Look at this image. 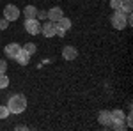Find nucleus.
<instances>
[{
    "mask_svg": "<svg viewBox=\"0 0 133 131\" xmlns=\"http://www.w3.org/2000/svg\"><path fill=\"white\" fill-rule=\"evenodd\" d=\"M7 108H9L11 113H21V112L27 110V98L23 94H14L9 98V103H7Z\"/></svg>",
    "mask_w": 133,
    "mask_h": 131,
    "instance_id": "nucleus-1",
    "label": "nucleus"
},
{
    "mask_svg": "<svg viewBox=\"0 0 133 131\" xmlns=\"http://www.w3.org/2000/svg\"><path fill=\"white\" fill-rule=\"evenodd\" d=\"M110 21H112V27L115 29V30H124V29L128 27V14H126L124 11L117 9L112 14Z\"/></svg>",
    "mask_w": 133,
    "mask_h": 131,
    "instance_id": "nucleus-2",
    "label": "nucleus"
},
{
    "mask_svg": "<svg viewBox=\"0 0 133 131\" xmlns=\"http://www.w3.org/2000/svg\"><path fill=\"white\" fill-rule=\"evenodd\" d=\"M20 9L16 7V5H12V4H9V5H5L4 7V18L7 21H16L18 18H20Z\"/></svg>",
    "mask_w": 133,
    "mask_h": 131,
    "instance_id": "nucleus-3",
    "label": "nucleus"
},
{
    "mask_svg": "<svg viewBox=\"0 0 133 131\" xmlns=\"http://www.w3.org/2000/svg\"><path fill=\"white\" fill-rule=\"evenodd\" d=\"M25 30L29 32L30 36H37L41 32V23H39V20H36V18L25 20Z\"/></svg>",
    "mask_w": 133,
    "mask_h": 131,
    "instance_id": "nucleus-4",
    "label": "nucleus"
},
{
    "mask_svg": "<svg viewBox=\"0 0 133 131\" xmlns=\"http://www.w3.org/2000/svg\"><path fill=\"white\" fill-rule=\"evenodd\" d=\"M62 57H64V60H75L78 57V51H76L75 46H64L62 48Z\"/></svg>",
    "mask_w": 133,
    "mask_h": 131,
    "instance_id": "nucleus-5",
    "label": "nucleus"
},
{
    "mask_svg": "<svg viewBox=\"0 0 133 131\" xmlns=\"http://www.w3.org/2000/svg\"><path fill=\"white\" fill-rule=\"evenodd\" d=\"M21 50V46L18 44V43H9L5 48H4V51H5V55L9 57V59H14L16 55H18V51Z\"/></svg>",
    "mask_w": 133,
    "mask_h": 131,
    "instance_id": "nucleus-6",
    "label": "nucleus"
},
{
    "mask_svg": "<svg viewBox=\"0 0 133 131\" xmlns=\"http://www.w3.org/2000/svg\"><path fill=\"white\" fill-rule=\"evenodd\" d=\"M62 16H64V12H62L61 7H51V9L46 12V18H48L50 21H53V23H55V21H59Z\"/></svg>",
    "mask_w": 133,
    "mask_h": 131,
    "instance_id": "nucleus-7",
    "label": "nucleus"
},
{
    "mask_svg": "<svg viewBox=\"0 0 133 131\" xmlns=\"http://www.w3.org/2000/svg\"><path fill=\"white\" fill-rule=\"evenodd\" d=\"M41 32H43L44 37H53L55 36V23L53 21H46L41 27Z\"/></svg>",
    "mask_w": 133,
    "mask_h": 131,
    "instance_id": "nucleus-8",
    "label": "nucleus"
},
{
    "mask_svg": "<svg viewBox=\"0 0 133 131\" xmlns=\"http://www.w3.org/2000/svg\"><path fill=\"white\" fill-rule=\"evenodd\" d=\"M98 121H99L101 126H110V122H112L110 112H108V110H101V112H99V115H98Z\"/></svg>",
    "mask_w": 133,
    "mask_h": 131,
    "instance_id": "nucleus-9",
    "label": "nucleus"
},
{
    "mask_svg": "<svg viewBox=\"0 0 133 131\" xmlns=\"http://www.w3.org/2000/svg\"><path fill=\"white\" fill-rule=\"evenodd\" d=\"M29 59H30V55L23 50V48H21V50L18 51V55L14 57V60L18 62V64H21V66H27V64H29Z\"/></svg>",
    "mask_w": 133,
    "mask_h": 131,
    "instance_id": "nucleus-10",
    "label": "nucleus"
},
{
    "mask_svg": "<svg viewBox=\"0 0 133 131\" xmlns=\"http://www.w3.org/2000/svg\"><path fill=\"white\" fill-rule=\"evenodd\" d=\"M55 27H57V29H62L64 32H68L69 29H71V20H69V18H64V16H62L59 21H55Z\"/></svg>",
    "mask_w": 133,
    "mask_h": 131,
    "instance_id": "nucleus-11",
    "label": "nucleus"
},
{
    "mask_svg": "<svg viewBox=\"0 0 133 131\" xmlns=\"http://www.w3.org/2000/svg\"><path fill=\"white\" fill-rule=\"evenodd\" d=\"M23 16H25V20L36 18V16H37V9H36L34 5H27V7L23 9Z\"/></svg>",
    "mask_w": 133,
    "mask_h": 131,
    "instance_id": "nucleus-12",
    "label": "nucleus"
},
{
    "mask_svg": "<svg viewBox=\"0 0 133 131\" xmlns=\"http://www.w3.org/2000/svg\"><path fill=\"white\" fill-rule=\"evenodd\" d=\"M110 117H112V122H121V121H124V115L123 113V110H112L110 112Z\"/></svg>",
    "mask_w": 133,
    "mask_h": 131,
    "instance_id": "nucleus-13",
    "label": "nucleus"
},
{
    "mask_svg": "<svg viewBox=\"0 0 133 131\" xmlns=\"http://www.w3.org/2000/svg\"><path fill=\"white\" fill-rule=\"evenodd\" d=\"M108 128H112V129H115V131H124L128 126L124 124V121H121V122H110V126Z\"/></svg>",
    "mask_w": 133,
    "mask_h": 131,
    "instance_id": "nucleus-14",
    "label": "nucleus"
},
{
    "mask_svg": "<svg viewBox=\"0 0 133 131\" xmlns=\"http://www.w3.org/2000/svg\"><path fill=\"white\" fill-rule=\"evenodd\" d=\"M21 48H23V50L27 51L29 55H34V53L37 51V46H36L34 43H27V44H25V46H21Z\"/></svg>",
    "mask_w": 133,
    "mask_h": 131,
    "instance_id": "nucleus-15",
    "label": "nucleus"
},
{
    "mask_svg": "<svg viewBox=\"0 0 133 131\" xmlns=\"http://www.w3.org/2000/svg\"><path fill=\"white\" fill-rule=\"evenodd\" d=\"M9 87V76H5V73H0V89H7Z\"/></svg>",
    "mask_w": 133,
    "mask_h": 131,
    "instance_id": "nucleus-16",
    "label": "nucleus"
},
{
    "mask_svg": "<svg viewBox=\"0 0 133 131\" xmlns=\"http://www.w3.org/2000/svg\"><path fill=\"white\" fill-rule=\"evenodd\" d=\"M133 9V5H131V0H123V5H121V11H124L126 14H130Z\"/></svg>",
    "mask_w": 133,
    "mask_h": 131,
    "instance_id": "nucleus-17",
    "label": "nucleus"
},
{
    "mask_svg": "<svg viewBox=\"0 0 133 131\" xmlns=\"http://www.w3.org/2000/svg\"><path fill=\"white\" fill-rule=\"evenodd\" d=\"M9 108H7V105H2L0 106V119H7L9 117Z\"/></svg>",
    "mask_w": 133,
    "mask_h": 131,
    "instance_id": "nucleus-18",
    "label": "nucleus"
},
{
    "mask_svg": "<svg viewBox=\"0 0 133 131\" xmlns=\"http://www.w3.org/2000/svg\"><path fill=\"white\" fill-rule=\"evenodd\" d=\"M121 5H123V0H110V7H112L114 11L121 9Z\"/></svg>",
    "mask_w": 133,
    "mask_h": 131,
    "instance_id": "nucleus-19",
    "label": "nucleus"
},
{
    "mask_svg": "<svg viewBox=\"0 0 133 131\" xmlns=\"http://www.w3.org/2000/svg\"><path fill=\"white\" fill-rule=\"evenodd\" d=\"M9 27V21L5 20V18H0V30H4V29H7Z\"/></svg>",
    "mask_w": 133,
    "mask_h": 131,
    "instance_id": "nucleus-20",
    "label": "nucleus"
},
{
    "mask_svg": "<svg viewBox=\"0 0 133 131\" xmlns=\"http://www.w3.org/2000/svg\"><path fill=\"white\" fill-rule=\"evenodd\" d=\"M5 69H7V62L0 60V73H5Z\"/></svg>",
    "mask_w": 133,
    "mask_h": 131,
    "instance_id": "nucleus-21",
    "label": "nucleus"
},
{
    "mask_svg": "<svg viewBox=\"0 0 133 131\" xmlns=\"http://www.w3.org/2000/svg\"><path fill=\"white\" fill-rule=\"evenodd\" d=\"M36 18H41V20H44V18H46V12H44V11H39Z\"/></svg>",
    "mask_w": 133,
    "mask_h": 131,
    "instance_id": "nucleus-22",
    "label": "nucleus"
},
{
    "mask_svg": "<svg viewBox=\"0 0 133 131\" xmlns=\"http://www.w3.org/2000/svg\"><path fill=\"white\" fill-rule=\"evenodd\" d=\"M16 129H27V126H25V124H18V126H16Z\"/></svg>",
    "mask_w": 133,
    "mask_h": 131,
    "instance_id": "nucleus-23",
    "label": "nucleus"
}]
</instances>
